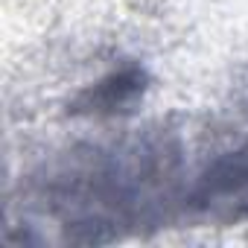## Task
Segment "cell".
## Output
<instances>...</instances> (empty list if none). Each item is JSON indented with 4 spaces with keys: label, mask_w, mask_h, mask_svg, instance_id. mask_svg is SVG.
Here are the masks:
<instances>
[{
    "label": "cell",
    "mask_w": 248,
    "mask_h": 248,
    "mask_svg": "<svg viewBox=\"0 0 248 248\" xmlns=\"http://www.w3.org/2000/svg\"><path fill=\"white\" fill-rule=\"evenodd\" d=\"M196 202L202 204H228V207H248V155H236L231 161L216 164L213 172L204 175L199 184Z\"/></svg>",
    "instance_id": "obj_1"
}]
</instances>
